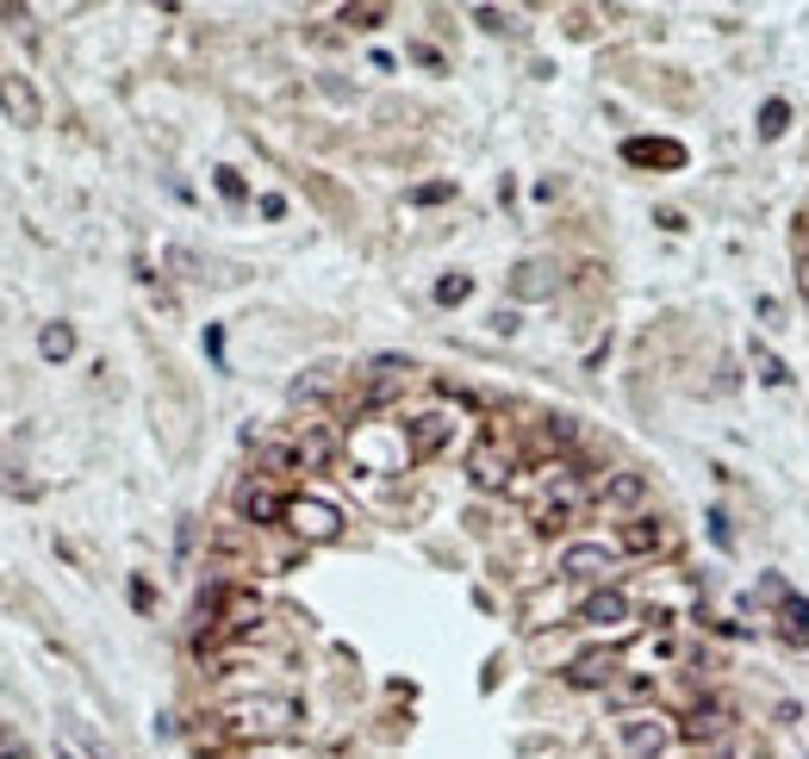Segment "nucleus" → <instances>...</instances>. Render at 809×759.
<instances>
[{
  "instance_id": "1",
  "label": "nucleus",
  "mask_w": 809,
  "mask_h": 759,
  "mask_svg": "<svg viewBox=\"0 0 809 759\" xmlns=\"http://www.w3.org/2000/svg\"><path fill=\"white\" fill-rule=\"evenodd\" d=\"M219 728L237 735V741H281V735H300L305 728V704L300 697H231Z\"/></svg>"
},
{
  "instance_id": "2",
  "label": "nucleus",
  "mask_w": 809,
  "mask_h": 759,
  "mask_svg": "<svg viewBox=\"0 0 809 759\" xmlns=\"http://www.w3.org/2000/svg\"><path fill=\"white\" fill-rule=\"evenodd\" d=\"M591 505V486L579 474H573L567 461H548V479H542V492L529 498V529L536 536H567L573 523L586 517Z\"/></svg>"
},
{
  "instance_id": "3",
  "label": "nucleus",
  "mask_w": 809,
  "mask_h": 759,
  "mask_svg": "<svg viewBox=\"0 0 809 759\" xmlns=\"http://www.w3.org/2000/svg\"><path fill=\"white\" fill-rule=\"evenodd\" d=\"M461 429H467V417H461L455 405H424V412H412V424H405V448H412V461H436L461 443Z\"/></svg>"
},
{
  "instance_id": "4",
  "label": "nucleus",
  "mask_w": 809,
  "mask_h": 759,
  "mask_svg": "<svg viewBox=\"0 0 809 759\" xmlns=\"http://www.w3.org/2000/svg\"><path fill=\"white\" fill-rule=\"evenodd\" d=\"M617 741H623L629 759H667L673 747H679V722L660 716V710H635V716H623Z\"/></svg>"
},
{
  "instance_id": "5",
  "label": "nucleus",
  "mask_w": 809,
  "mask_h": 759,
  "mask_svg": "<svg viewBox=\"0 0 809 759\" xmlns=\"http://www.w3.org/2000/svg\"><path fill=\"white\" fill-rule=\"evenodd\" d=\"M560 586H617V548L610 542H567L560 548Z\"/></svg>"
},
{
  "instance_id": "6",
  "label": "nucleus",
  "mask_w": 809,
  "mask_h": 759,
  "mask_svg": "<svg viewBox=\"0 0 809 759\" xmlns=\"http://www.w3.org/2000/svg\"><path fill=\"white\" fill-rule=\"evenodd\" d=\"M573 623H579V629H635V623H641V604H635L623 586H598V591H586V598L573 604Z\"/></svg>"
},
{
  "instance_id": "7",
  "label": "nucleus",
  "mask_w": 809,
  "mask_h": 759,
  "mask_svg": "<svg viewBox=\"0 0 809 759\" xmlns=\"http://www.w3.org/2000/svg\"><path fill=\"white\" fill-rule=\"evenodd\" d=\"M517 467H524V461H517V443L498 436V429L474 448V455H467V479H474L479 492H505L510 479H517Z\"/></svg>"
},
{
  "instance_id": "8",
  "label": "nucleus",
  "mask_w": 809,
  "mask_h": 759,
  "mask_svg": "<svg viewBox=\"0 0 809 759\" xmlns=\"http://www.w3.org/2000/svg\"><path fill=\"white\" fill-rule=\"evenodd\" d=\"M286 529L300 542H336L343 536V510L331 498H312V492H293L286 498Z\"/></svg>"
},
{
  "instance_id": "9",
  "label": "nucleus",
  "mask_w": 809,
  "mask_h": 759,
  "mask_svg": "<svg viewBox=\"0 0 809 759\" xmlns=\"http://www.w3.org/2000/svg\"><path fill=\"white\" fill-rule=\"evenodd\" d=\"M735 722H741V716H735L729 704H722V697H698V704H691V710L679 716V741H685V747L729 741V735H735Z\"/></svg>"
},
{
  "instance_id": "10",
  "label": "nucleus",
  "mask_w": 809,
  "mask_h": 759,
  "mask_svg": "<svg viewBox=\"0 0 809 759\" xmlns=\"http://www.w3.org/2000/svg\"><path fill=\"white\" fill-rule=\"evenodd\" d=\"M623 672V648H610V641H598V648H579L567 660V685L573 691H610Z\"/></svg>"
},
{
  "instance_id": "11",
  "label": "nucleus",
  "mask_w": 809,
  "mask_h": 759,
  "mask_svg": "<svg viewBox=\"0 0 809 759\" xmlns=\"http://www.w3.org/2000/svg\"><path fill=\"white\" fill-rule=\"evenodd\" d=\"M641 498H648V479L629 474V467H617V474H604L598 486H591V510H604V517H635L641 510Z\"/></svg>"
},
{
  "instance_id": "12",
  "label": "nucleus",
  "mask_w": 809,
  "mask_h": 759,
  "mask_svg": "<svg viewBox=\"0 0 809 759\" xmlns=\"http://www.w3.org/2000/svg\"><path fill=\"white\" fill-rule=\"evenodd\" d=\"M673 542V529H667V517H654V510H635V517H623L617 523V560L623 554H635V560H648V554H660Z\"/></svg>"
},
{
  "instance_id": "13",
  "label": "nucleus",
  "mask_w": 809,
  "mask_h": 759,
  "mask_svg": "<svg viewBox=\"0 0 809 759\" xmlns=\"http://www.w3.org/2000/svg\"><path fill=\"white\" fill-rule=\"evenodd\" d=\"M237 510H243V523H250V529H281V523H286V492L274 486V479L255 474L250 486L237 492Z\"/></svg>"
},
{
  "instance_id": "14",
  "label": "nucleus",
  "mask_w": 809,
  "mask_h": 759,
  "mask_svg": "<svg viewBox=\"0 0 809 759\" xmlns=\"http://www.w3.org/2000/svg\"><path fill=\"white\" fill-rule=\"evenodd\" d=\"M0 107H7V119H19V125H38V119H44L38 88L26 75H0Z\"/></svg>"
},
{
  "instance_id": "15",
  "label": "nucleus",
  "mask_w": 809,
  "mask_h": 759,
  "mask_svg": "<svg viewBox=\"0 0 809 759\" xmlns=\"http://www.w3.org/2000/svg\"><path fill=\"white\" fill-rule=\"evenodd\" d=\"M623 156H629V162H648V169H679L685 150H679V143H629Z\"/></svg>"
},
{
  "instance_id": "16",
  "label": "nucleus",
  "mask_w": 809,
  "mask_h": 759,
  "mask_svg": "<svg viewBox=\"0 0 809 759\" xmlns=\"http://www.w3.org/2000/svg\"><path fill=\"white\" fill-rule=\"evenodd\" d=\"M654 685H660L654 672H635V679H617V685H610V704H617V710H629V704H648V697H654Z\"/></svg>"
},
{
  "instance_id": "17",
  "label": "nucleus",
  "mask_w": 809,
  "mask_h": 759,
  "mask_svg": "<svg viewBox=\"0 0 809 759\" xmlns=\"http://www.w3.org/2000/svg\"><path fill=\"white\" fill-rule=\"evenodd\" d=\"M38 348H44V362H69V355H75V331H69V324H44V331H38Z\"/></svg>"
},
{
  "instance_id": "18",
  "label": "nucleus",
  "mask_w": 809,
  "mask_h": 759,
  "mask_svg": "<svg viewBox=\"0 0 809 759\" xmlns=\"http://www.w3.org/2000/svg\"><path fill=\"white\" fill-rule=\"evenodd\" d=\"M548 269H542V262H524V269H517V293H524V300H542V293H548Z\"/></svg>"
},
{
  "instance_id": "19",
  "label": "nucleus",
  "mask_w": 809,
  "mask_h": 759,
  "mask_svg": "<svg viewBox=\"0 0 809 759\" xmlns=\"http://www.w3.org/2000/svg\"><path fill=\"white\" fill-rule=\"evenodd\" d=\"M785 617H791V641L809 648V604L803 598H785Z\"/></svg>"
},
{
  "instance_id": "20",
  "label": "nucleus",
  "mask_w": 809,
  "mask_h": 759,
  "mask_svg": "<svg viewBox=\"0 0 809 759\" xmlns=\"http://www.w3.org/2000/svg\"><path fill=\"white\" fill-rule=\"evenodd\" d=\"M386 19V7H343V26H355V32H374Z\"/></svg>"
},
{
  "instance_id": "21",
  "label": "nucleus",
  "mask_w": 809,
  "mask_h": 759,
  "mask_svg": "<svg viewBox=\"0 0 809 759\" xmlns=\"http://www.w3.org/2000/svg\"><path fill=\"white\" fill-rule=\"evenodd\" d=\"M467 293H474V281H461V274H448V281L436 286V300H443V305H461Z\"/></svg>"
},
{
  "instance_id": "22",
  "label": "nucleus",
  "mask_w": 809,
  "mask_h": 759,
  "mask_svg": "<svg viewBox=\"0 0 809 759\" xmlns=\"http://www.w3.org/2000/svg\"><path fill=\"white\" fill-rule=\"evenodd\" d=\"M785 119H791V112H785V107L772 100V107L760 112V131H766V138H778V131H785Z\"/></svg>"
},
{
  "instance_id": "23",
  "label": "nucleus",
  "mask_w": 809,
  "mask_h": 759,
  "mask_svg": "<svg viewBox=\"0 0 809 759\" xmlns=\"http://www.w3.org/2000/svg\"><path fill=\"white\" fill-rule=\"evenodd\" d=\"M255 759H269V753H255Z\"/></svg>"
}]
</instances>
